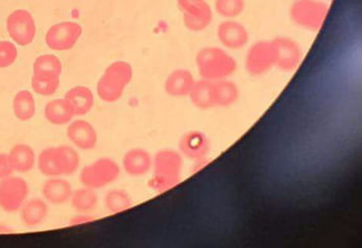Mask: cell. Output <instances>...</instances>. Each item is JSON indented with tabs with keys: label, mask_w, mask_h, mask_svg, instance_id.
<instances>
[{
	"label": "cell",
	"mask_w": 362,
	"mask_h": 248,
	"mask_svg": "<svg viewBox=\"0 0 362 248\" xmlns=\"http://www.w3.org/2000/svg\"><path fill=\"white\" fill-rule=\"evenodd\" d=\"M196 66L201 79L220 81L234 75L237 61L223 47L209 46L197 53Z\"/></svg>",
	"instance_id": "1"
},
{
	"label": "cell",
	"mask_w": 362,
	"mask_h": 248,
	"mask_svg": "<svg viewBox=\"0 0 362 248\" xmlns=\"http://www.w3.org/2000/svg\"><path fill=\"white\" fill-rule=\"evenodd\" d=\"M183 156L173 149H162L153 158V177L149 187L156 193H165L173 189L181 180Z\"/></svg>",
	"instance_id": "2"
},
{
	"label": "cell",
	"mask_w": 362,
	"mask_h": 248,
	"mask_svg": "<svg viewBox=\"0 0 362 248\" xmlns=\"http://www.w3.org/2000/svg\"><path fill=\"white\" fill-rule=\"evenodd\" d=\"M133 68L127 61H115L110 64L98 80L97 93L105 102H117L124 95L127 87L133 79Z\"/></svg>",
	"instance_id": "3"
},
{
	"label": "cell",
	"mask_w": 362,
	"mask_h": 248,
	"mask_svg": "<svg viewBox=\"0 0 362 248\" xmlns=\"http://www.w3.org/2000/svg\"><path fill=\"white\" fill-rule=\"evenodd\" d=\"M329 13V4L325 0H295L290 6V18L297 28L310 33H318Z\"/></svg>",
	"instance_id": "4"
},
{
	"label": "cell",
	"mask_w": 362,
	"mask_h": 248,
	"mask_svg": "<svg viewBox=\"0 0 362 248\" xmlns=\"http://www.w3.org/2000/svg\"><path fill=\"white\" fill-rule=\"evenodd\" d=\"M119 175V165L111 158H102L90 165H85L81 170L79 179L83 187L100 189L117 180Z\"/></svg>",
	"instance_id": "5"
},
{
	"label": "cell",
	"mask_w": 362,
	"mask_h": 248,
	"mask_svg": "<svg viewBox=\"0 0 362 248\" xmlns=\"http://www.w3.org/2000/svg\"><path fill=\"white\" fill-rule=\"evenodd\" d=\"M245 68L254 77L265 75L276 68V49L272 40L258 41L250 47L245 54Z\"/></svg>",
	"instance_id": "6"
},
{
	"label": "cell",
	"mask_w": 362,
	"mask_h": 248,
	"mask_svg": "<svg viewBox=\"0 0 362 248\" xmlns=\"http://www.w3.org/2000/svg\"><path fill=\"white\" fill-rule=\"evenodd\" d=\"M177 6L189 30L200 33L209 28L214 12L206 0H177Z\"/></svg>",
	"instance_id": "7"
},
{
	"label": "cell",
	"mask_w": 362,
	"mask_h": 248,
	"mask_svg": "<svg viewBox=\"0 0 362 248\" xmlns=\"http://www.w3.org/2000/svg\"><path fill=\"white\" fill-rule=\"evenodd\" d=\"M28 194V183L23 178L13 175L4 178L0 180V208L8 213L19 211Z\"/></svg>",
	"instance_id": "8"
},
{
	"label": "cell",
	"mask_w": 362,
	"mask_h": 248,
	"mask_svg": "<svg viewBox=\"0 0 362 248\" xmlns=\"http://www.w3.org/2000/svg\"><path fill=\"white\" fill-rule=\"evenodd\" d=\"M272 42L276 49V68L288 73L297 71L305 57L301 45L289 37H278Z\"/></svg>",
	"instance_id": "9"
},
{
	"label": "cell",
	"mask_w": 362,
	"mask_h": 248,
	"mask_svg": "<svg viewBox=\"0 0 362 248\" xmlns=\"http://www.w3.org/2000/svg\"><path fill=\"white\" fill-rule=\"evenodd\" d=\"M6 29L11 39L19 46L31 44L37 35L35 19L26 10H17L8 16Z\"/></svg>",
	"instance_id": "10"
},
{
	"label": "cell",
	"mask_w": 362,
	"mask_h": 248,
	"mask_svg": "<svg viewBox=\"0 0 362 248\" xmlns=\"http://www.w3.org/2000/svg\"><path fill=\"white\" fill-rule=\"evenodd\" d=\"M82 35V28L76 22L55 24L47 33L46 44L54 51H68L74 48Z\"/></svg>",
	"instance_id": "11"
},
{
	"label": "cell",
	"mask_w": 362,
	"mask_h": 248,
	"mask_svg": "<svg viewBox=\"0 0 362 248\" xmlns=\"http://www.w3.org/2000/svg\"><path fill=\"white\" fill-rule=\"evenodd\" d=\"M216 37L223 48L230 51L240 50L250 42L249 30L236 19H223L216 29Z\"/></svg>",
	"instance_id": "12"
},
{
	"label": "cell",
	"mask_w": 362,
	"mask_h": 248,
	"mask_svg": "<svg viewBox=\"0 0 362 248\" xmlns=\"http://www.w3.org/2000/svg\"><path fill=\"white\" fill-rule=\"evenodd\" d=\"M178 147L181 155L198 162L209 158L210 141L202 131H189L180 138Z\"/></svg>",
	"instance_id": "13"
},
{
	"label": "cell",
	"mask_w": 362,
	"mask_h": 248,
	"mask_svg": "<svg viewBox=\"0 0 362 248\" xmlns=\"http://www.w3.org/2000/svg\"><path fill=\"white\" fill-rule=\"evenodd\" d=\"M69 140L81 150H93L98 144V133L90 122L83 119L75 120L66 129Z\"/></svg>",
	"instance_id": "14"
},
{
	"label": "cell",
	"mask_w": 362,
	"mask_h": 248,
	"mask_svg": "<svg viewBox=\"0 0 362 248\" xmlns=\"http://www.w3.org/2000/svg\"><path fill=\"white\" fill-rule=\"evenodd\" d=\"M122 167L132 177H142L153 167V156L142 148H133L124 154Z\"/></svg>",
	"instance_id": "15"
},
{
	"label": "cell",
	"mask_w": 362,
	"mask_h": 248,
	"mask_svg": "<svg viewBox=\"0 0 362 248\" xmlns=\"http://www.w3.org/2000/svg\"><path fill=\"white\" fill-rule=\"evenodd\" d=\"M196 80L191 71L178 69L168 76L165 82V91L172 98L189 97Z\"/></svg>",
	"instance_id": "16"
},
{
	"label": "cell",
	"mask_w": 362,
	"mask_h": 248,
	"mask_svg": "<svg viewBox=\"0 0 362 248\" xmlns=\"http://www.w3.org/2000/svg\"><path fill=\"white\" fill-rule=\"evenodd\" d=\"M73 191L71 183L60 177H50L42 187L45 200L53 205H62L70 202Z\"/></svg>",
	"instance_id": "17"
},
{
	"label": "cell",
	"mask_w": 362,
	"mask_h": 248,
	"mask_svg": "<svg viewBox=\"0 0 362 248\" xmlns=\"http://www.w3.org/2000/svg\"><path fill=\"white\" fill-rule=\"evenodd\" d=\"M214 108H228L233 106L240 98V89L230 79L212 81Z\"/></svg>",
	"instance_id": "18"
},
{
	"label": "cell",
	"mask_w": 362,
	"mask_h": 248,
	"mask_svg": "<svg viewBox=\"0 0 362 248\" xmlns=\"http://www.w3.org/2000/svg\"><path fill=\"white\" fill-rule=\"evenodd\" d=\"M64 100L70 105L75 116L86 115L95 105V95L93 90L86 86L73 87L66 93Z\"/></svg>",
	"instance_id": "19"
},
{
	"label": "cell",
	"mask_w": 362,
	"mask_h": 248,
	"mask_svg": "<svg viewBox=\"0 0 362 248\" xmlns=\"http://www.w3.org/2000/svg\"><path fill=\"white\" fill-rule=\"evenodd\" d=\"M20 211V218L24 225L35 228L42 225L48 218L49 206L42 199H30L24 203Z\"/></svg>",
	"instance_id": "20"
},
{
	"label": "cell",
	"mask_w": 362,
	"mask_h": 248,
	"mask_svg": "<svg viewBox=\"0 0 362 248\" xmlns=\"http://www.w3.org/2000/svg\"><path fill=\"white\" fill-rule=\"evenodd\" d=\"M56 165L60 177L62 176H71L78 171L80 167L79 153L73 147L62 145L54 147Z\"/></svg>",
	"instance_id": "21"
},
{
	"label": "cell",
	"mask_w": 362,
	"mask_h": 248,
	"mask_svg": "<svg viewBox=\"0 0 362 248\" xmlns=\"http://www.w3.org/2000/svg\"><path fill=\"white\" fill-rule=\"evenodd\" d=\"M44 116L47 122L53 125L69 124L75 117L70 105L64 98L50 100L45 107Z\"/></svg>",
	"instance_id": "22"
},
{
	"label": "cell",
	"mask_w": 362,
	"mask_h": 248,
	"mask_svg": "<svg viewBox=\"0 0 362 248\" xmlns=\"http://www.w3.org/2000/svg\"><path fill=\"white\" fill-rule=\"evenodd\" d=\"M11 163H12L14 171L18 173H28L31 171L37 163V156L33 147L28 144H17L11 149Z\"/></svg>",
	"instance_id": "23"
},
{
	"label": "cell",
	"mask_w": 362,
	"mask_h": 248,
	"mask_svg": "<svg viewBox=\"0 0 362 248\" xmlns=\"http://www.w3.org/2000/svg\"><path fill=\"white\" fill-rule=\"evenodd\" d=\"M189 98H191L192 104L199 110H211V109H214L212 81L204 79L196 81Z\"/></svg>",
	"instance_id": "24"
},
{
	"label": "cell",
	"mask_w": 362,
	"mask_h": 248,
	"mask_svg": "<svg viewBox=\"0 0 362 248\" xmlns=\"http://www.w3.org/2000/svg\"><path fill=\"white\" fill-rule=\"evenodd\" d=\"M70 202L74 210L78 213L89 214L97 209L98 196L95 189L83 187L73 191Z\"/></svg>",
	"instance_id": "25"
},
{
	"label": "cell",
	"mask_w": 362,
	"mask_h": 248,
	"mask_svg": "<svg viewBox=\"0 0 362 248\" xmlns=\"http://www.w3.org/2000/svg\"><path fill=\"white\" fill-rule=\"evenodd\" d=\"M13 111L16 118L20 122H29L33 119L37 111L35 97L29 90L17 93L13 100Z\"/></svg>",
	"instance_id": "26"
},
{
	"label": "cell",
	"mask_w": 362,
	"mask_h": 248,
	"mask_svg": "<svg viewBox=\"0 0 362 248\" xmlns=\"http://www.w3.org/2000/svg\"><path fill=\"white\" fill-rule=\"evenodd\" d=\"M105 206L111 213H119L133 206V199L124 189H112L105 196Z\"/></svg>",
	"instance_id": "27"
},
{
	"label": "cell",
	"mask_w": 362,
	"mask_h": 248,
	"mask_svg": "<svg viewBox=\"0 0 362 248\" xmlns=\"http://www.w3.org/2000/svg\"><path fill=\"white\" fill-rule=\"evenodd\" d=\"M59 76L52 75H35L33 73L31 79V86L37 95L42 97H51L55 95L56 91L59 88Z\"/></svg>",
	"instance_id": "28"
},
{
	"label": "cell",
	"mask_w": 362,
	"mask_h": 248,
	"mask_svg": "<svg viewBox=\"0 0 362 248\" xmlns=\"http://www.w3.org/2000/svg\"><path fill=\"white\" fill-rule=\"evenodd\" d=\"M62 73V64L57 56L45 54L39 56L33 64L35 75L59 76Z\"/></svg>",
	"instance_id": "29"
},
{
	"label": "cell",
	"mask_w": 362,
	"mask_h": 248,
	"mask_svg": "<svg viewBox=\"0 0 362 248\" xmlns=\"http://www.w3.org/2000/svg\"><path fill=\"white\" fill-rule=\"evenodd\" d=\"M214 10L223 19H236L245 10V0H216Z\"/></svg>",
	"instance_id": "30"
},
{
	"label": "cell",
	"mask_w": 362,
	"mask_h": 248,
	"mask_svg": "<svg viewBox=\"0 0 362 248\" xmlns=\"http://www.w3.org/2000/svg\"><path fill=\"white\" fill-rule=\"evenodd\" d=\"M37 167L46 177H60L57 165H56L54 147H49L40 153L37 158Z\"/></svg>",
	"instance_id": "31"
},
{
	"label": "cell",
	"mask_w": 362,
	"mask_h": 248,
	"mask_svg": "<svg viewBox=\"0 0 362 248\" xmlns=\"http://www.w3.org/2000/svg\"><path fill=\"white\" fill-rule=\"evenodd\" d=\"M17 57L18 50L14 42H0V69H6L12 66Z\"/></svg>",
	"instance_id": "32"
},
{
	"label": "cell",
	"mask_w": 362,
	"mask_h": 248,
	"mask_svg": "<svg viewBox=\"0 0 362 248\" xmlns=\"http://www.w3.org/2000/svg\"><path fill=\"white\" fill-rule=\"evenodd\" d=\"M15 173L8 153H0V180L10 177Z\"/></svg>",
	"instance_id": "33"
},
{
	"label": "cell",
	"mask_w": 362,
	"mask_h": 248,
	"mask_svg": "<svg viewBox=\"0 0 362 248\" xmlns=\"http://www.w3.org/2000/svg\"><path fill=\"white\" fill-rule=\"evenodd\" d=\"M325 1L329 2V1H332V0H325Z\"/></svg>",
	"instance_id": "34"
}]
</instances>
